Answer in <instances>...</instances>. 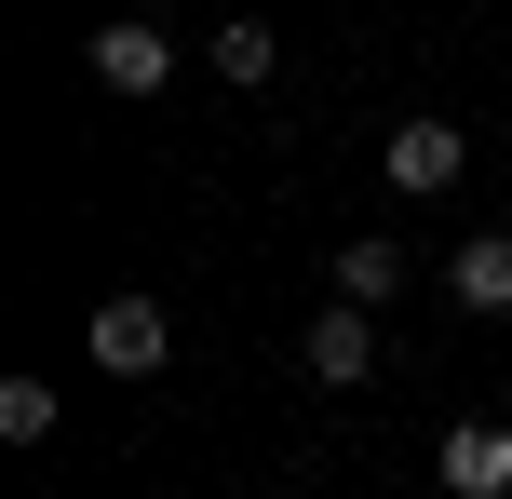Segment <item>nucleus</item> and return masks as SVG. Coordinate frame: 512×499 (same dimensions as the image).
<instances>
[{
  "label": "nucleus",
  "instance_id": "8",
  "mask_svg": "<svg viewBox=\"0 0 512 499\" xmlns=\"http://www.w3.org/2000/svg\"><path fill=\"white\" fill-rule=\"evenodd\" d=\"M0 446H54V378H0Z\"/></svg>",
  "mask_w": 512,
  "mask_h": 499
},
{
  "label": "nucleus",
  "instance_id": "3",
  "mask_svg": "<svg viewBox=\"0 0 512 499\" xmlns=\"http://www.w3.org/2000/svg\"><path fill=\"white\" fill-rule=\"evenodd\" d=\"M432 473H445V499H512V419H459L432 446Z\"/></svg>",
  "mask_w": 512,
  "mask_h": 499
},
{
  "label": "nucleus",
  "instance_id": "7",
  "mask_svg": "<svg viewBox=\"0 0 512 499\" xmlns=\"http://www.w3.org/2000/svg\"><path fill=\"white\" fill-rule=\"evenodd\" d=\"M378 297H405V243L364 230V243H337V311H378Z\"/></svg>",
  "mask_w": 512,
  "mask_h": 499
},
{
  "label": "nucleus",
  "instance_id": "4",
  "mask_svg": "<svg viewBox=\"0 0 512 499\" xmlns=\"http://www.w3.org/2000/svg\"><path fill=\"white\" fill-rule=\"evenodd\" d=\"M95 81L108 95H162V81H176V41H162V27H95Z\"/></svg>",
  "mask_w": 512,
  "mask_h": 499
},
{
  "label": "nucleus",
  "instance_id": "1",
  "mask_svg": "<svg viewBox=\"0 0 512 499\" xmlns=\"http://www.w3.org/2000/svg\"><path fill=\"white\" fill-rule=\"evenodd\" d=\"M378 176L405 189V203H445V189L472 176V135L445 122V108H405V122H391V149H378Z\"/></svg>",
  "mask_w": 512,
  "mask_h": 499
},
{
  "label": "nucleus",
  "instance_id": "2",
  "mask_svg": "<svg viewBox=\"0 0 512 499\" xmlns=\"http://www.w3.org/2000/svg\"><path fill=\"white\" fill-rule=\"evenodd\" d=\"M81 351H95L108 378H162V351H176V311H162V297H108V311L81 324Z\"/></svg>",
  "mask_w": 512,
  "mask_h": 499
},
{
  "label": "nucleus",
  "instance_id": "6",
  "mask_svg": "<svg viewBox=\"0 0 512 499\" xmlns=\"http://www.w3.org/2000/svg\"><path fill=\"white\" fill-rule=\"evenodd\" d=\"M445 297H459V311H486V324H499V311H512V230H472L459 257H445Z\"/></svg>",
  "mask_w": 512,
  "mask_h": 499
},
{
  "label": "nucleus",
  "instance_id": "5",
  "mask_svg": "<svg viewBox=\"0 0 512 499\" xmlns=\"http://www.w3.org/2000/svg\"><path fill=\"white\" fill-rule=\"evenodd\" d=\"M297 351H310V378H324V392H351V378H378V311H324Z\"/></svg>",
  "mask_w": 512,
  "mask_h": 499
},
{
  "label": "nucleus",
  "instance_id": "9",
  "mask_svg": "<svg viewBox=\"0 0 512 499\" xmlns=\"http://www.w3.org/2000/svg\"><path fill=\"white\" fill-rule=\"evenodd\" d=\"M216 81H270V27H256V14L216 27Z\"/></svg>",
  "mask_w": 512,
  "mask_h": 499
}]
</instances>
